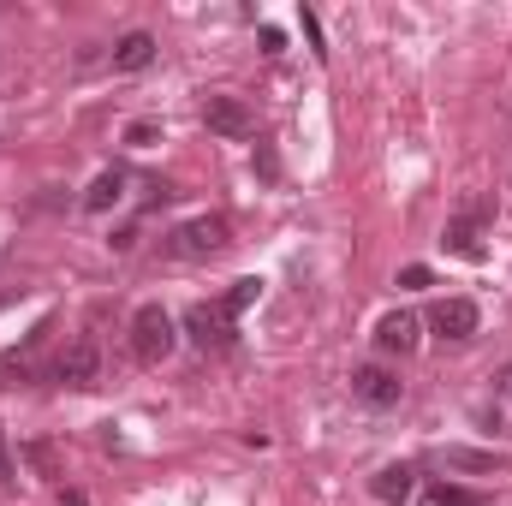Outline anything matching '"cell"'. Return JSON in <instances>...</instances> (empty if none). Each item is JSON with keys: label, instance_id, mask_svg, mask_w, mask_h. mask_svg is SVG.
Listing matches in <instances>:
<instances>
[{"label": "cell", "instance_id": "6da1fadb", "mask_svg": "<svg viewBox=\"0 0 512 506\" xmlns=\"http://www.w3.org/2000/svg\"><path fill=\"white\" fill-rule=\"evenodd\" d=\"M227 245H233L227 215H197V221H185V227H173L161 239V251L173 256V262H209V256H221Z\"/></svg>", "mask_w": 512, "mask_h": 506}, {"label": "cell", "instance_id": "7a4b0ae2", "mask_svg": "<svg viewBox=\"0 0 512 506\" xmlns=\"http://www.w3.org/2000/svg\"><path fill=\"white\" fill-rule=\"evenodd\" d=\"M173 340H179V328H173V316H167L161 304H143V310L131 316V358H137V364H161V358L173 352Z\"/></svg>", "mask_w": 512, "mask_h": 506}, {"label": "cell", "instance_id": "3957f363", "mask_svg": "<svg viewBox=\"0 0 512 506\" xmlns=\"http://www.w3.org/2000/svg\"><path fill=\"white\" fill-rule=\"evenodd\" d=\"M54 381L78 387V393L102 381V352H96V340H90V334H78V340H72V346H66L60 358H54Z\"/></svg>", "mask_w": 512, "mask_h": 506}, {"label": "cell", "instance_id": "277c9868", "mask_svg": "<svg viewBox=\"0 0 512 506\" xmlns=\"http://www.w3.org/2000/svg\"><path fill=\"white\" fill-rule=\"evenodd\" d=\"M185 334H191V346H203V352H227V346H233V316H227L221 304H191V310H185Z\"/></svg>", "mask_w": 512, "mask_h": 506}, {"label": "cell", "instance_id": "5b68a950", "mask_svg": "<svg viewBox=\"0 0 512 506\" xmlns=\"http://www.w3.org/2000/svg\"><path fill=\"white\" fill-rule=\"evenodd\" d=\"M352 393L370 405V411H387V405H399V393H405V381L382 370V364H364V370H352Z\"/></svg>", "mask_w": 512, "mask_h": 506}, {"label": "cell", "instance_id": "8992f818", "mask_svg": "<svg viewBox=\"0 0 512 506\" xmlns=\"http://www.w3.org/2000/svg\"><path fill=\"white\" fill-rule=\"evenodd\" d=\"M203 126L215 131V137H251L256 120L239 96H209V102H203Z\"/></svg>", "mask_w": 512, "mask_h": 506}, {"label": "cell", "instance_id": "52a82bcc", "mask_svg": "<svg viewBox=\"0 0 512 506\" xmlns=\"http://www.w3.org/2000/svg\"><path fill=\"white\" fill-rule=\"evenodd\" d=\"M477 322H483V316H477V304H471V298H441V304L429 310V328H435L441 340H471V334H477Z\"/></svg>", "mask_w": 512, "mask_h": 506}, {"label": "cell", "instance_id": "ba28073f", "mask_svg": "<svg viewBox=\"0 0 512 506\" xmlns=\"http://www.w3.org/2000/svg\"><path fill=\"white\" fill-rule=\"evenodd\" d=\"M483 215H489V203H477V209H465L459 221H447V251L453 256H465V262H477L483 256Z\"/></svg>", "mask_w": 512, "mask_h": 506}, {"label": "cell", "instance_id": "9c48e42d", "mask_svg": "<svg viewBox=\"0 0 512 506\" xmlns=\"http://www.w3.org/2000/svg\"><path fill=\"white\" fill-rule=\"evenodd\" d=\"M411 489H417V471H411V465H382V471L370 477V495L382 506H405Z\"/></svg>", "mask_w": 512, "mask_h": 506}, {"label": "cell", "instance_id": "30bf717a", "mask_svg": "<svg viewBox=\"0 0 512 506\" xmlns=\"http://www.w3.org/2000/svg\"><path fill=\"white\" fill-rule=\"evenodd\" d=\"M149 60H155V36L149 30H131V36L114 42V72H143Z\"/></svg>", "mask_w": 512, "mask_h": 506}, {"label": "cell", "instance_id": "8fae6325", "mask_svg": "<svg viewBox=\"0 0 512 506\" xmlns=\"http://www.w3.org/2000/svg\"><path fill=\"white\" fill-rule=\"evenodd\" d=\"M376 346H382V352H411V346H417V316H411V310H393V316H382Z\"/></svg>", "mask_w": 512, "mask_h": 506}, {"label": "cell", "instance_id": "7c38bea8", "mask_svg": "<svg viewBox=\"0 0 512 506\" xmlns=\"http://www.w3.org/2000/svg\"><path fill=\"white\" fill-rule=\"evenodd\" d=\"M120 197H126V173H120V167H108V173H96V185L84 191V209H90V215H108Z\"/></svg>", "mask_w": 512, "mask_h": 506}, {"label": "cell", "instance_id": "4fadbf2b", "mask_svg": "<svg viewBox=\"0 0 512 506\" xmlns=\"http://www.w3.org/2000/svg\"><path fill=\"white\" fill-rule=\"evenodd\" d=\"M441 459H447V471H483V477L507 471V459H501V453H471V447H447Z\"/></svg>", "mask_w": 512, "mask_h": 506}, {"label": "cell", "instance_id": "5bb4252c", "mask_svg": "<svg viewBox=\"0 0 512 506\" xmlns=\"http://www.w3.org/2000/svg\"><path fill=\"white\" fill-rule=\"evenodd\" d=\"M429 506H489V495L459 489V483H435V489H429Z\"/></svg>", "mask_w": 512, "mask_h": 506}, {"label": "cell", "instance_id": "9a60e30c", "mask_svg": "<svg viewBox=\"0 0 512 506\" xmlns=\"http://www.w3.org/2000/svg\"><path fill=\"white\" fill-rule=\"evenodd\" d=\"M256 298H262V280H233V292L221 298V310H227V316H239V310H251Z\"/></svg>", "mask_w": 512, "mask_h": 506}, {"label": "cell", "instance_id": "2e32d148", "mask_svg": "<svg viewBox=\"0 0 512 506\" xmlns=\"http://www.w3.org/2000/svg\"><path fill=\"white\" fill-rule=\"evenodd\" d=\"M399 286H405V292H417V286H429V268H423V262H411V268H399Z\"/></svg>", "mask_w": 512, "mask_h": 506}, {"label": "cell", "instance_id": "e0dca14e", "mask_svg": "<svg viewBox=\"0 0 512 506\" xmlns=\"http://www.w3.org/2000/svg\"><path fill=\"white\" fill-rule=\"evenodd\" d=\"M30 465H36L42 477H60V465H54V447H30Z\"/></svg>", "mask_w": 512, "mask_h": 506}, {"label": "cell", "instance_id": "ac0fdd59", "mask_svg": "<svg viewBox=\"0 0 512 506\" xmlns=\"http://www.w3.org/2000/svg\"><path fill=\"white\" fill-rule=\"evenodd\" d=\"M256 173H262V179H280V161H274V149H256Z\"/></svg>", "mask_w": 512, "mask_h": 506}, {"label": "cell", "instance_id": "d6986e66", "mask_svg": "<svg viewBox=\"0 0 512 506\" xmlns=\"http://www.w3.org/2000/svg\"><path fill=\"white\" fill-rule=\"evenodd\" d=\"M126 143H137V149H149V143H155V126H149V120H137V126L126 131Z\"/></svg>", "mask_w": 512, "mask_h": 506}, {"label": "cell", "instance_id": "ffe728a7", "mask_svg": "<svg viewBox=\"0 0 512 506\" xmlns=\"http://www.w3.org/2000/svg\"><path fill=\"white\" fill-rule=\"evenodd\" d=\"M304 36H310L316 54H328V48H322V24H316V12H304Z\"/></svg>", "mask_w": 512, "mask_h": 506}, {"label": "cell", "instance_id": "44dd1931", "mask_svg": "<svg viewBox=\"0 0 512 506\" xmlns=\"http://www.w3.org/2000/svg\"><path fill=\"white\" fill-rule=\"evenodd\" d=\"M6 477H12V459H6V435H0V489H6Z\"/></svg>", "mask_w": 512, "mask_h": 506}]
</instances>
